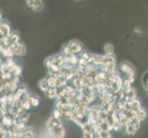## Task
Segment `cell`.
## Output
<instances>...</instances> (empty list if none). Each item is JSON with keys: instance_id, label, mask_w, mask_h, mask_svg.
<instances>
[{"instance_id": "3", "label": "cell", "mask_w": 148, "mask_h": 138, "mask_svg": "<svg viewBox=\"0 0 148 138\" xmlns=\"http://www.w3.org/2000/svg\"><path fill=\"white\" fill-rule=\"evenodd\" d=\"M67 43H68V46H69V48L73 54L79 56L85 51L82 43L77 40H72V41H70V42H68Z\"/></svg>"}, {"instance_id": "13", "label": "cell", "mask_w": 148, "mask_h": 138, "mask_svg": "<svg viewBox=\"0 0 148 138\" xmlns=\"http://www.w3.org/2000/svg\"><path fill=\"white\" fill-rule=\"evenodd\" d=\"M61 54H62L64 57H69L70 55H72V52H71V50L69 48V46H68V43H65L64 46H63V48H62V52H61Z\"/></svg>"}, {"instance_id": "5", "label": "cell", "mask_w": 148, "mask_h": 138, "mask_svg": "<svg viewBox=\"0 0 148 138\" xmlns=\"http://www.w3.org/2000/svg\"><path fill=\"white\" fill-rule=\"evenodd\" d=\"M126 105L128 106V108L132 109V110H134V111H138L140 109L143 108V106H142V102L141 100H139V98H137L135 100H128V101H126Z\"/></svg>"}, {"instance_id": "9", "label": "cell", "mask_w": 148, "mask_h": 138, "mask_svg": "<svg viewBox=\"0 0 148 138\" xmlns=\"http://www.w3.org/2000/svg\"><path fill=\"white\" fill-rule=\"evenodd\" d=\"M124 133L125 135H127L128 136H134L136 134H137V130H135L134 128V126L132 125V124H129V125H127L126 127H124L123 128V131H122Z\"/></svg>"}, {"instance_id": "6", "label": "cell", "mask_w": 148, "mask_h": 138, "mask_svg": "<svg viewBox=\"0 0 148 138\" xmlns=\"http://www.w3.org/2000/svg\"><path fill=\"white\" fill-rule=\"evenodd\" d=\"M11 29L7 23H2L0 26V36L1 37H9L11 35Z\"/></svg>"}, {"instance_id": "11", "label": "cell", "mask_w": 148, "mask_h": 138, "mask_svg": "<svg viewBox=\"0 0 148 138\" xmlns=\"http://www.w3.org/2000/svg\"><path fill=\"white\" fill-rule=\"evenodd\" d=\"M104 54H114V46L110 43H107L103 46Z\"/></svg>"}, {"instance_id": "21", "label": "cell", "mask_w": 148, "mask_h": 138, "mask_svg": "<svg viewBox=\"0 0 148 138\" xmlns=\"http://www.w3.org/2000/svg\"><path fill=\"white\" fill-rule=\"evenodd\" d=\"M1 17H2V16H1V12H0V19H1Z\"/></svg>"}, {"instance_id": "14", "label": "cell", "mask_w": 148, "mask_h": 138, "mask_svg": "<svg viewBox=\"0 0 148 138\" xmlns=\"http://www.w3.org/2000/svg\"><path fill=\"white\" fill-rule=\"evenodd\" d=\"M29 118H30V115H29V113H28L27 111H24L23 113L19 116V118L18 119V122H23V124H26L27 122H29Z\"/></svg>"}, {"instance_id": "18", "label": "cell", "mask_w": 148, "mask_h": 138, "mask_svg": "<svg viewBox=\"0 0 148 138\" xmlns=\"http://www.w3.org/2000/svg\"><path fill=\"white\" fill-rule=\"evenodd\" d=\"M141 124H142V122L136 119V120H134V121H132V125L134 126V128L135 130L139 131V130H140V128H141Z\"/></svg>"}, {"instance_id": "20", "label": "cell", "mask_w": 148, "mask_h": 138, "mask_svg": "<svg viewBox=\"0 0 148 138\" xmlns=\"http://www.w3.org/2000/svg\"><path fill=\"white\" fill-rule=\"evenodd\" d=\"M1 24H2V22H1V19H0V26H1Z\"/></svg>"}, {"instance_id": "17", "label": "cell", "mask_w": 148, "mask_h": 138, "mask_svg": "<svg viewBox=\"0 0 148 138\" xmlns=\"http://www.w3.org/2000/svg\"><path fill=\"white\" fill-rule=\"evenodd\" d=\"M90 56H91V54L88 53V51H86V50H85L84 52L79 55V57H80V58H82V59H85V60H86V61H88L89 58H90Z\"/></svg>"}, {"instance_id": "10", "label": "cell", "mask_w": 148, "mask_h": 138, "mask_svg": "<svg viewBox=\"0 0 148 138\" xmlns=\"http://www.w3.org/2000/svg\"><path fill=\"white\" fill-rule=\"evenodd\" d=\"M44 94L50 100H56V99H57V89L50 88Z\"/></svg>"}, {"instance_id": "16", "label": "cell", "mask_w": 148, "mask_h": 138, "mask_svg": "<svg viewBox=\"0 0 148 138\" xmlns=\"http://www.w3.org/2000/svg\"><path fill=\"white\" fill-rule=\"evenodd\" d=\"M29 101H30V103H32V107H37L40 104V98L38 96L32 94V97H30V99H29Z\"/></svg>"}, {"instance_id": "15", "label": "cell", "mask_w": 148, "mask_h": 138, "mask_svg": "<svg viewBox=\"0 0 148 138\" xmlns=\"http://www.w3.org/2000/svg\"><path fill=\"white\" fill-rule=\"evenodd\" d=\"M99 138H113L111 133L106 129H102L99 133Z\"/></svg>"}, {"instance_id": "1", "label": "cell", "mask_w": 148, "mask_h": 138, "mask_svg": "<svg viewBox=\"0 0 148 138\" xmlns=\"http://www.w3.org/2000/svg\"><path fill=\"white\" fill-rule=\"evenodd\" d=\"M48 135L52 138H65L66 130L62 119H55L51 115L46 122Z\"/></svg>"}, {"instance_id": "2", "label": "cell", "mask_w": 148, "mask_h": 138, "mask_svg": "<svg viewBox=\"0 0 148 138\" xmlns=\"http://www.w3.org/2000/svg\"><path fill=\"white\" fill-rule=\"evenodd\" d=\"M26 6L33 12H40L44 8V2L42 0H27Z\"/></svg>"}, {"instance_id": "19", "label": "cell", "mask_w": 148, "mask_h": 138, "mask_svg": "<svg viewBox=\"0 0 148 138\" xmlns=\"http://www.w3.org/2000/svg\"><path fill=\"white\" fill-rule=\"evenodd\" d=\"M134 33L137 34V35H142V33H143V30H142L141 27L136 26V27L134 29Z\"/></svg>"}, {"instance_id": "12", "label": "cell", "mask_w": 148, "mask_h": 138, "mask_svg": "<svg viewBox=\"0 0 148 138\" xmlns=\"http://www.w3.org/2000/svg\"><path fill=\"white\" fill-rule=\"evenodd\" d=\"M19 41H20V36L18 33H16V32H12L11 35L9 36V43H10V44H17V43H20Z\"/></svg>"}, {"instance_id": "4", "label": "cell", "mask_w": 148, "mask_h": 138, "mask_svg": "<svg viewBox=\"0 0 148 138\" xmlns=\"http://www.w3.org/2000/svg\"><path fill=\"white\" fill-rule=\"evenodd\" d=\"M10 49L12 50L14 55L17 56H23L26 54V47L21 43H18L17 44H9Z\"/></svg>"}, {"instance_id": "8", "label": "cell", "mask_w": 148, "mask_h": 138, "mask_svg": "<svg viewBox=\"0 0 148 138\" xmlns=\"http://www.w3.org/2000/svg\"><path fill=\"white\" fill-rule=\"evenodd\" d=\"M147 118H148V112L146 109H145L144 107H143L142 109H140L137 111V120L142 122H145Z\"/></svg>"}, {"instance_id": "7", "label": "cell", "mask_w": 148, "mask_h": 138, "mask_svg": "<svg viewBox=\"0 0 148 138\" xmlns=\"http://www.w3.org/2000/svg\"><path fill=\"white\" fill-rule=\"evenodd\" d=\"M38 87H39L40 90H42L43 93H45V92H46L50 89L49 84H48V81H47V78H44L40 79V81L38 82Z\"/></svg>"}]
</instances>
